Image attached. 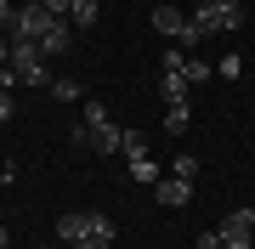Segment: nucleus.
Listing matches in <instances>:
<instances>
[{
    "label": "nucleus",
    "mask_w": 255,
    "mask_h": 249,
    "mask_svg": "<svg viewBox=\"0 0 255 249\" xmlns=\"http://www.w3.org/2000/svg\"><path fill=\"white\" fill-rule=\"evenodd\" d=\"M40 6H46V11H57V17H68V6H74V0H40Z\"/></svg>",
    "instance_id": "nucleus-19"
},
{
    "label": "nucleus",
    "mask_w": 255,
    "mask_h": 249,
    "mask_svg": "<svg viewBox=\"0 0 255 249\" xmlns=\"http://www.w3.org/2000/svg\"><path fill=\"white\" fill-rule=\"evenodd\" d=\"M170 175H187V181H193V175H199V159H193V153H176V165H170Z\"/></svg>",
    "instance_id": "nucleus-15"
},
{
    "label": "nucleus",
    "mask_w": 255,
    "mask_h": 249,
    "mask_svg": "<svg viewBox=\"0 0 255 249\" xmlns=\"http://www.w3.org/2000/svg\"><path fill=\"white\" fill-rule=\"evenodd\" d=\"M193 6H227V0H193Z\"/></svg>",
    "instance_id": "nucleus-20"
},
{
    "label": "nucleus",
    "mask_w": 255,
    "mask_h": 249,
    "mask_svg": "<svg viewBox=\"0 0 255 249\" xmlns=\"http://www.w3.org/2000/svg\"><path fill=\"white\" fill-rule=\"evenodd\" d=\"M11 108H17V102H11V91H0V125L11 119Z\"/></svg>",
    "instance_id": "nucleus-18"
},
{
    "label": "nucleus",
    "mask_w": 255,
    "mask_h": 249,
    "mask_svg": "<svg viewBox=\"0 0 255 249\" xmlns=\"http://www.w3.org/2000/svg\"><path fill=\"white\" fill-rule=\"evenodd\" d=\"M216 74H221V80H238V74H244V57H238V51H227V57L216 63Z\"/></svg>",
    "instance_id": "nucleus-13"
},
{
    "label": "nucleus",
    "mask_w": 255,
    "mask_h": 249,
    "mask_svg": "<svg viewBox=\"0 0 255 249\" xmlns=\"http://www.w3.org/2000/svg\"><path fill=\"white\" fill-rule=\"evenodd\" d=\"M6 244H11V232H6V227H0V249H6Z\"/></svg>",
    "instance_id": "nucleus-21"
},
{
    "label": "nucleus",
    "mask_w": 255,
    "mask_h": 249,
    "mask_svg": "<svg viewBox=\"0 0 255 249\" xmlns=\"http://www.w3.org/2000/svg\"><path fill=\"white\" fill-rule=\"evenodd\" d=\"M187 125H193L187 102H164V130H170V136H187Z\"/></svg>",
    "instance_id": "nucleus-8"
},
{
    "label": "nucleus",
    "mask_w": 255,
    "mask_h": 249,
    "mask_svg": "<svg viewBox=\"0 0 255 249\" xmlns=\"http://www.w3.org/2000/svg\"><path fill=\"white\" fill-rule=\"evenodd\" d=\"M119 153H125V159L147 153V130H125V142H119Z\"/></svg>",
    "instance_id": "nucleus-12"
},
{
    "label": "nucleus",
    "mask_w": 255,
    "mask_h": 249,
    "mask_svg": "<svg viewBox=\"0 0 255 249\" xmlns=\"http://www.w3.org/2000/svg\"><path fill=\"white\" fill-rule=\"evenodd\" d=\"M153 198L164 204V210H182V204L193 198V181H187V175H159V181H153Z\"/></svg>",
    "instance_id": "nucleus-6"
},
{
    "label": "nucleus",
    "mask_w": 255,
    "mask_h": 249,
    "mask_svg": "<svg viewBox=\"0 0 255 249\" xmlns=\"http://www.w3.org/2000/svg\"><path fill=\"white\" fill-rule=\"evenodd\" d=\"M11 74H17L23 85H51V74H46V51H40L34 40H23V34H11Z\"/></svg>",
    "instance_id": "nucleus-3"
},
{
    "label": "nucleus",
    "mask_w": 255,
    "mask_h": 249,
    "mask_svg": "<svg viewBox=\"0 0 255 249\" xmlns=\"http://www.w3.org/2000/svg\"><path fill=\"white\" fill-rule=\"evenodd\" d=\"M57 238H63L68 249H114L119 227H114V215L74 210V215H57Z\"/></svg>",
    "instance_id": "nucleus-1"
},
{
    "label": "nucleus",
    "mask_w": 255,
    "mask_h": 249,
    "mask_svg": "<svg viewBox=\"0 0 255 249\" xmlns=\"http://www.w3.org/2000/svg\"><path fill=\"white\" fill-rule=\"evenodd\" d=\"M193 34H238V28L250 23V0H227V6H193Z\"/></svg>",
    "instance_id": "nucleus-2"
},
{
    "label": "nucleus",
    "mask_w": 255,
    "mask_h": 249,
    "mask_svg": "<svg viewBox=\"0 0 255 249\" xmlns=\"http://www.w3.org/2000/svg\"><path fill=\"white\" fill-rule=\"evenodd\" d=\"M250 11H255V0H250Z\"/></svg>",
    "instance_id": "nucleus-23"
},
{
    "label": "nucleus",
    "mask_w": 255,
    "mask_h": 249,
    "mask_svg": "<svg viewBox=\"0 0 255 249\" xmlns=\"http://www.w3.org/2000/svg\"><path fill=\"white\" fill-rule=\"evenodd\" d=\"M153 28H159V34H170V46H182V51H193V46H199L193 23H187L176 6H153Z\"/></svg>",
    "instance_id": "nucleus-5"
},
{
    "label": "nucleus",
    "mask_w": 255,
    "mask_h": 249,
    "mask_svg": "<svg viewBox=\"0 0 255 249\" xmlns=\"http://www.w3.org/2000/svg\"><path fill=\"white\" fill-rule=\"evenodd\" d=\"M51 96L57 102H80V80H51Z\"/></svg>",
    "instance_id": "nucleus-14"
},
{
    "label": "nucleus",
    "mask_w": 255,
    "mask_h": 249,
    "mask_svg": "<svg viewBox=\"0 0 255 249\" xmlns=\"http://www.w3.org/2000/svg\"><path fill=\"white\" fill-rule=\"evenodd\" d=\"M221 238H227L233 249H250V238H255V210H233L227 221H221Z\"/></svg>",
    "instance_id": "nucleus-7"
},
{
    "label": "nucleus",
    "mask_w": 255,
    "mask_h": 249,
    "mask_svg": "<svg viewBox=\"0 0 255 249\" xmlns=\"http://www.w3.org/2000/svg\"><path fill=\"white\" fill-rule=\"evenodd\" d=\"M199 249H233V244L221 238V227H210V232H199Z\"/></svg>",
    "instance_id": "nucleus-16"
},
{
    "label": "nucleus",
    "mask_w": 255,
    "mask_h": 249,
    "mask_svg": "<svg viewBox=\"0 0 255 249\" xmlns=\"http://www.w3.org/2000/svg\"><path fill=\"white\" fill-rule=\"evenodd\" d=\"M57 23H63L57 11H46L40 0H23V6H17V23H11V34H23V40H34V46H40Z\"/></svg>",
    "instance_id": "nucleus-4"
},
{
    "label": "nucleus",
    "mask_w": 255,
    "mask_h": 249,
    "mask_svg": "<svg viewBox=\"0 0 255 249\" xmlns=\"http://www.w3.org/2000/svg\"><path fill=\"white\" fill-rule=\"evenodd\" d=\"M0 187H11V170H0Z\"/></svg>",
    "instance_id": "nucleus-22"
},
{
    "label": "nucleus",
    "mask_w": 255,
    "mask_h": 249,
    "mask_svg": "<svg viewBox=\"0 0 255 249\" xmlns=\"http://www.w3.org/2000/svg\"><path fill=\"white\" fill-rule=\"evenodd\" d=\"M159 175H164V170H159V159H153V153H136V159H130V181H142V187H153Z\"/></svg>",
    "instance_id": "nucleus-9"
},
{
    "label": "nucleus",
    "mask_w": 255,
    "mask_h": 249,
    "mask_svg": "<svg viewBox=\"0 0 255 249\" xmlns=\"http://www.w3.org/2000/svg\"><path fill=\"white\" fill-rule=\"evenodd\" d=\"M187 74H170V68H164V102H187Z\"/></svg>",
    "instance_id": "nucleus-11"
},
{
    "label": "nucleus",
    "mask_w": 255,
    "mask_h": 249,
    "mask_svg": "<svg viewBox=\"0 0 255 249\" xmlns=\"http://www.w3.org/2000/svg\"><path fill=\"white\" fill-rule=\"evenodd\" d=\"M97 17H102V6H97V0H74V6H68V23H74V28H91Z\"/></svg>",
    "instance_id": "nucleus-10"
},
{
    "label": "nucleus",
    "mask_w": 255,
    "mask_h": 249,
    "mask_svg": "<svg viewBox=\"0 0 255 249\" xmlns=\"http://www.w3.org/2000/svg\"><path fill=\"white\" fill-rule=\"evenodd\" d=\"M17 23V0H0V28H11Z\"/></svg>",
    "instance_id": "nucleus-17"
}]
</instances>
